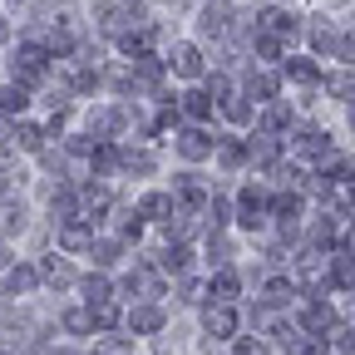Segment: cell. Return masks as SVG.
Listing matches in <instances>:
<instances>
[{
    "mask_svg": "<svg viewBox=\"0 0 355 355\" xmlns=\"http://www.w3.org/2000/svg\"><path fill=\"white\" fill-rule=\"evenodd\" d=\"M183 109H188V119H207V114H212V99H207V94H188Z\"/></svg>",
    "mask_w": 355,
    "mask_h": 355,
    "instance_id": "12",
    "label": "cell"
},
{
    "mask_svg": "<svg viewBox=\"0 0 355 355\" xmlns=\"http://www.w3.org/2000/svg\"><path fill=\"white\" fill-rule=\"evenodd\" d=\"M15 144H20L25 153H40V144H44V133H40L35 123H15Z\"/></svg>",
    "mask_w": 355,
    "mask_h": 355,
    "instance_id": "8",
    "label": "cell"
},
{
    "mask_svg": "<svg viewBox=\"0 0 355 355\" xmlns=\"http://www.w3.org/2000/svg\"><path fill=\"white\" fill-rule=\"evenodd\" d=\"M168 212H173V198H168V193H144V198H139V217L163 222Z\"/></svg>",
    "mask_w": 355,
    "mask_h": 355,
    "instance_id": "3",
    "label": "cell"
},
{
    "mask_svg": "<svg viewBox=\"0 0 355 355\" xmlns=\"http://www.w3.org/2000/svg\"><path fill=\"white\" fill-rule=\"evenodd\" d=\"M326 89H331V94H340L345 104H355V69H340V74H331V79H326Z\"/></svg>",
    "mask_w": 355,
    "mask_h": 355,
    "instance_id": "4",
    "label": "cell"
},
{
    "mask_svg": "<svg viewBox=\"0 0 355 355\" xmlns=\"http://www.w3.org/2000/svg\"><path fill=\"white\" fill-rule=\"evenodd\" d=\"M94 355H128V340H123V336H109V340L94 345Z\"/></svg>",
    "mask_w": 355,
    "mask_h": 355,
    "instance_id": "14",
    "label": "cell"
},
{
    "mask_svg": "<svg viewBox=\"0 0 355 355\" xmlns=\"http://www.w3.org/2000/svg\"><path fill=\"white\" fill-rule=\"evenodd\" d=\"M345 128H350V139H355V104H345Z\"/></svg>",
    "mask_w": 355,
    "mask_h": 355,
    "instance_id": "17",
    "label": "cell"
},
{
    "mask_svg": "<svg viewBox=\"0 0 355 355\" xmlns=\"http://www.w3.org/2000/svg\"><path fill=\"white\" fill-rule=\"evenodd\" d=\"M6 286H10V291H35V272H30V266H20V272H10Z\"/></svg>",
    "mask_w": 355,
    "mask_h": 355,
    "instance_id": "13",
    "label": "cell"
},
{
    "mask_svg": "<svg viewBox=\"0 0 355 355\" xmlns=\"http://www.w3.org/2000/svg\"><path fill=\"white\" fill-rule=\"evenodd\" d=\"M0 40H6V25H0Z\"/></svg>",
    "mask_w": 355,
    "mask_h": 355,
    "instance_id": "18",
    "label": "cell"
},
{
    "mask_svg": "<svg viewBox=\"0 0 355 355\" xmlns=\"http://www.w3.org/2000/svg\"><path fill=\"white\" fill-rule=\"evenodd\" d=\"M207 336H212V340L237 336V311H232V306H207Z\"/></svg>",
    "mask_w": 355,
    "mask_h": 355,
    "instance_id": "1",
    "label": "cell"
},
{
    "mask_svg": "<svg viewBox=\"0 0 355 355\" xmlns=\"http://www.w3.org/2000/svg\"><path fill=\"white\" fill-rule=\"evenodd\" d=\"M212 148H217V139H207L202 128H188L183 139H178V153H183V158H207Z\"/></svg>",
    "mask_w": 355,
    "mask_h": 355,
    "instance_id": "2",
    "label": "cell"
},
{
    "mask_svg": "<svg viewBox=\"0 0 355 355\" xmlns=\"http://www.w3.org/2000/svg\"><path fill=\"white\" fill-rule=\"evenodd\" d=\"M89 321H94V316H84V311H69V316H64V326H69L74 336H84V331H89Z\"/></svg>",
    "mask_w": 355,
    "mask_h": 355,
    "instance_id": "15",
    "label": "cell"
},
{
    "mask_svg": "<svg viewBox=\"0 0 355 355\" xmlns=\"http://www.w3.org/2000/svg\"><path fill=\"white\" fill-rule=\"evenodd\" d=\"M286 79H296V84H321V69L311 64V60H286Z\"/></svg>",
    "mask_w": 355,
    "mask_h": 355,
    "instance_id": "5",
    "label": "cell"
},
{
    "mask_svg": "<svg viewBox=\"0 0 355 355\" xmlns=\"http://www.w3.org/2000/svg\"><path fill=\"white\" fill-rule=\"evenodd\" d=\"M207 291H217V301H232V296H237V277H232V272H217Z\"/></svg>",
    "mask_w": 355,
    "mask_h": 355,
    "instance_id": "10",
    "label": "cell"
},
{
    "mask_svg": "<svg viewBox=\"0 0 355 355\" xmlns=\"http://www.w3.org/2000/svg\"><path fill=\"white\" fill-rule=\"evenodd\" d=\"M25 104H30L25 84H15V89H0V114H25Z\"/></svg>",
    "mask_w": 355,
    "mask_h": 355,
    "instance_id": "6",
    "label": "cell"
},
{
    "mask_svg": "<svg viewBox=\"0 0 355 355\" xmlns=\"http://www.w3.org/2000/svg\"><path fill=\"white\" fill-rule=\"evenodd\" d=\"M237 355H266V345L252 336V340H242V345H237Z\"/></svg>",
    "mask_w": 355,
    "mask_h": 355,
    "instance_id": "16",
    "label": "cell"
},
{
    "mask_svg": "<svg viewBox=\"0 0 355 355\" xmlns=\"http://www.w3.org/2000/svg\"><path fill=\"white\" fill-rule=\"evenodd\" d=\"M60 355H74V350H60Z\"/></svg>",
    "mask_w": 355,
    "mask_h": 355,
    "instance_id": "19",
    "label": "cell"
},
{
    "mask_svg": "<svg viewBox=\"0 0 355 355\" xmlns=\"http://www.w3.org/2000/svg\"><path fill=\"white\" fill-rule=\"evenodd\" d=\"M128 326H133V331H158V326H163V316H158L153 306H139V311L128 316Z\"/></svg>",
    "mask_w": 355,
    "mask_h": 355,
    "instance_id": "9",
    "label": "cell"
},
{
    "mask_svg": "<svg viewBox=\"0 0 355 355\" xmlns=\"http://www.w3.org/2000/svg\"><path fill=\"white\" fill-rule=\"evenodd\" d=\"M178 74H183V79H198V74H202V55L193 50V44L178 50Z\"/></svg>",
    "mask_w": 355,
    "mask_h": 355,
    "instance_id": "7",
    "label": "cell"
},
{
    "mask_svg": "<svg viewBox=\"0 0 355 355\" xmlns=\"http://www.w3.org/2000/svg\"><path fill=\"white\" fill-rule=\"evenodd\" d=\"M84 301H89V306L109 301V282H104V277H89V282H84Z\"/></svg>",
    "mask_w": 355,
    "mask_h": 355,
    "instance_id": "11",
    "label": "cell"
}]
</instances>
